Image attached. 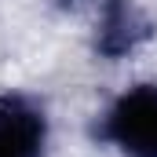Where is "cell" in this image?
Segmentation results:
<instances>
[{"instance_id":"2","label":"cell","mask_w":157,"mask_h":157,"mask_svg":"<svg viewBox=\"0 0 157 157\" xmlns=\"http://www.w3.org/2000/svg\"><path fill=\"white\" fill-rule=\"evenodd\" d=\"M48 117L33 99L4 95L0 99V157H44Z\"/></svg>"},{"instance_id":"1","label":"cell","mask_w":157,"mask_h":157,"mask_svg":"<svg viewBox=\"0 0 157 157\" xmlns=\"http://www.w3.org/2000/svg\"><path fill=\"white\" fill-rule=\"evenodd\" d=\"M99 135L124 157H157V84H135L117 95Z\"/></svg>"},{"instance_id":"3","label":"cell","mask_w":157,"mask_h":157,"mask_svg":"<svg viewBox=\"0 0 157 157\" xmlns=\"http://www.w3.org/2000/svg\"><path fill=\"white\" fill-rule=\"evenodd\" d=\"M150 18L132 4V0H110L99 15V29H95V48L106 59H121L128 51H135L143 40L150 37Z\"/></svg>"}]
</instances>
